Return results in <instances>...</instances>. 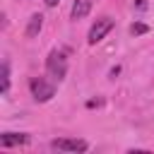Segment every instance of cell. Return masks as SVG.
Wrapping results in <instances>:
<instances>
[{
  "mask_svg": "<svg viewBox=\"0 0 154 154\" xmlns=\"http://www.w3.org/2000/svg\"><path fill=\"white\" fill-rule=\"evenodd\" d=\"M111 29H113V19H111V17H99V19L91 24V29H89V38H87V41L94 46V43H99Z\"/></svg>",
  "mask_w": 154,
  "mask_h": 154,
  "instance_id": "4",
  "label": "cell"
},
{
  "mask_svg": "<svg viewBox=\"0 0 154 154\" xmlns=\"http://www.w3.org/2000/svg\"><path fill=\"white\" fill-rule=\"evenodd\" d=\"M41 26H43V17H41V14H31V17H29V24H26V38L38 36Z\"/></svg>",
  "mask_w": 154,
  "mask_h": 154,
  "instance_id": "7",
  "label": "cell"
},
{
  "mask_svg": "<svg viewBox=\"0 0 154 154\" xmlns=\"http://www.w3.org/2000/svg\"><path fill=\"white\" fill-rule=\"evenodd\" d=\"M147 31H149V26L142 24V22H135V24L130 26V34H132V36H142V34H147Z\"/></svg>",
  "mask_w": 154,
  "mask_h": 154,
  "instance_id": "9",
  "label": "cell"
},
{
  "mask_svg": "<svg viewBox=\"0 0 154 154\" xmlns=\"http://www.w3.org/2000/svg\"><path fill=\"white\" fill-rule=\"evenodd\" d=\"M29 89H31V96H34L38 103H46V101H51V99L55 96V87H53L48 79H43V77H34V79L29 82Z\"/></svg>",
  "mask_w": 154,
  "mask_h": 154,
  "instance_id": "2",
  "label": "cell"
},
{
  "mask_svg": "<svg viewBox=\"0 0 154 154\" xmlns=\"http://www.w3.org/2000/svg\"><path fill=\"white\" fill-rule=\"evenodd\" d=\"M87 106H89V108H94V106H101V99H91V101H87Z\"/></svg>",
  "mask_w": 154,
  "mask_h": 154,
  "instance_id": "10",
  "label": "cell"
},
{
  "mask_svg": "<svg viewBox=\"0 0 154 154\" xmlns=\"http://www.w3.org/2000/svg\"><path fill=\"white\" fill-rule=\"evenodd\" d=\"M58 2H60V0H46V5H48V7H55Z\"/></svg>",
  "mask_w": 154,
  "mask_h": 154,
  "instance_id": "12",
  "label": "cell"
},
{
  "mask_svg": "<svg viewBox=\"0 0 154 154\" xmlns=\"http://www.w3.org/2000/svg\"><path fill=\"white\" fill-rule=\"evenodd\" d=\"M7 89H10V65H7V60H5V63H2V84H0V91L7 94Z\"/></svg>",
  "mask_w": 154,
  "mask_h": 154,
  "instance_id": "8",
  "label": "cell"
},
{
  "mask_svg": "<svg viewBox=\"0 0 154 154\" xmlns=\"http://www.w3.org/2000/svg\"><path fill=\"white\" fill-rule=\"evenodd\" d=\"M89 12H91V0H75V5L70 10V17L72 19H84Z\"/></svg>",
  "mask_w": 154,
  "mask_h": 154,
  "instance_id": "6",
  "label": "cell"
},
{
  "mask_svg": "<svg viewBox=\"0 0 154 154\" xmlns=\"http://www.w3.org/2000/svg\"><path fill=\"white\" fill-rule=\"evenodd\" d=\"M135 7H137V10H144V7H147V2H144V0H137V2H135Z\"/></svg>",
  "mask_w": 154,
  "mask_h": 154,
  "instance_id": "11",
  "label": "cell"
},
{
  "mask_svg": "<svg viewBox=\"0 0 154 154\" xmlns=\"http://www.w3.org/2000/svg\"><path fill=\"white\" fill-rule=\"evenodd\" d=\"M46 75L53 79V82H63L65 75H67V60L60 51H51L48 58H46Z\"/></svg>",
  "mask_w": 154,
  "mask_h": 154,
  "instance_id": "1",
  "label": "cell"
},
{
  "mask_svg": "<svg viewBox=\"0 0 154 154\" xmlns=\"http://www.w3.org/2000/svg\"><path fill=\"white\" fill-rule=\"evenodd\" d=\"M29 135L24 132H2L0 135V147L2 149H10V147H19V144H29Z\"/></svg>",
  "mask_w": 154,
  "mask_h": 154,
  "instance_id": "5",
  "label": "cell"
},
{
  "mask_svg": "<svg viewBox=\"0 0 154 154\" xmlns=\"http://www.w3.org/2000/svg\"><path fill=\"white\" fill-rule=\"evenodd\" d=\"M51 147L55 149V152H87V142L84 140H79V137H58V140H53L51 142Z\"/></svg>",
  "mask_w": 154,
  "mask_h": 154,
  "instance_id": "3",
  "label": "cell"
}]
</instances>
